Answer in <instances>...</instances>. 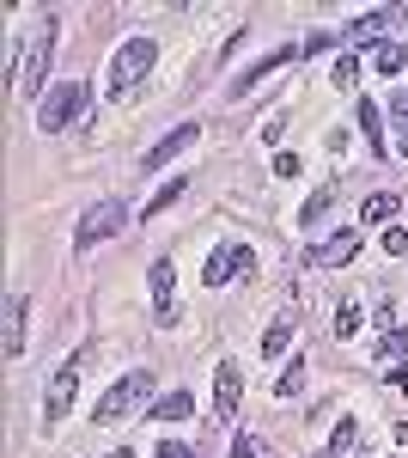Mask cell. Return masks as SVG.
Masks as SVG:
<instances>
[{"mask_svg":"<svg viewBox=\"0 0 408 458\" xmlns=\"http://www.w3.org/2000/svg\"><path fill=\"white\" fill-rule=\"evenodd\" d=\"M49 49H55V19H37V31L25 37V55L12 68V92L19 98H43L49 92Z\"/></svg>","mask_w":408,"mask_h":458,"instance_id":"cell-1","label":"cell"},{"mask_svg":"<svg viewBox=\"0 0 408 458\" xmlns=\"http://www.w3.org/2000/svg\"><path fill=\"white\" fill-rule=\"evenodd\" d=\"M153 62H159V43L153 37H129L110 55V68H104V98H129L140 86V73H153Z\"/></svg>","mask_w":408,"mask_h":458,"instance_id":"cell-2","label":"cell"},{"mask_svg":"<svg viewBox=\"0 0 408 458\" xmlns=\"http://www.w3.org/2000/svg\"><path fill=\"white\" fill-rule=\"evenodd\" d=\"M86 105H92V86H86V80H62V86H49V92L37 98V129H43V135H62L68 123L86 116Z\"/></svg>","mask_w":408,"mask_h":458,"instance_id":"cell-3","label":"cell"},{"mask_svg":"<svg viewBox=\"0 0 408 458\" xmlns=\"http://www.w3.org/2000/svg\"><path fill=\"white\" fill-rule=\"evenodd\" d=\"M146 403H159V397H153V373H129V379H116V386L98 397L92 422H98V428H116V422H129L135 410H146Z\"/></svg>","mask_w":408,"mask_h":458,"instance_id":"cell-4","label":"cell"},{"mask_svg":"<svg viewBox=\"0 0 408 458\" xmlns=\"http://www.w3.org/2000/svg\"><path fill=\"white\" fill-rule=\"evenodd\" d=\"M122 220H129V202H116V196H104L98 208L79 214V226H73V250L86 257V250H98L110 233H122Z\"/></svg>","mask_w":408,"mask_h":458,"instance_id":"cell-5","label":"cell"},{"mask_svg":"<svg viewBox=\"0 0 408 458\" xmlns=\"http://www.w3.org/2000/svg\"><path fill=\"white\" fill-rule=\"evenodd\" d=\"M79 360H86V349H79V354H68V360H62V367L49 373V391H43V422H49V428H55V422H62V416L73 410V386H79Z\"/></svg>","mask_w":408,"mask_h":458,"instance_id":"cell-6","label":"cell"},{"mask_svg":"<svg viewBox=\"0 0 408 458\" xmlns=\"http://www.w3.org/2000/svg\"><path fill=\"white\" fill-rule=\"evenodd\" d=\"M232 276H256V250L238 245V239L213 245V257H207V269H202V282H207V287H226Z\"/></svg>","mask_w":408,"mask_h":458,"instance_id":"cell-7","label":"cell"},{"mask_svg":"<svg viewBox=\"0 0 408 458\" xmlns=\"http://www.w3.org/2000/svg\"><path fill=\"white\" fill-rule=\"evenodd\" d=\"M299 55H311L305 43H280L274 55H262V62H250V68L238 73V86H232V98H244V92H256V86H262L269 73H280V68H287V62H299Z\"/></svg>","mask_w":408,"mask_h":458,"instance_id":"cell-8","label":"cell"},{"mask_svg":"<svg viewBox=\"0 0 408 458\" xmlns=\"http://www.w3.org/2000/svg\"><path fill=\"white\" fill-rule=\"evenodd\" d=\"M196 141H202V129H196V123H177L165 141H153L146 153H140V172H159V165H171L183 147H196Z\"/></svg>","mask_w":408,"mask_h":458,"instance_id":"cell-9","label":"cell"},{"mask_svg":"<svg viewBox=\"0 0 408 458\" xmlns=\"http://www.w3.org/2000/svg\"><path fill=\"white\" fill-rule=\"evenodd\" d=\"M360 257V233H336V239H323V245L305 250L311 269H341V263H354Z\"/></svg>","mask_w":408,"mask_h":458,"instance_id":"cell-10","label":"cell"},{"mask_svg":"<svg viewBox=\"0 0 408 458\" xmlns=\"http://www.w3.org/2000/svg\"><path fill=\"white\" fill-rule=\"evenodd\" d=\"M153 312H159V324H177V269H171V257H159L153 263Z\"/></svg>","mask_w":408,"mask_h":458,"instance_id":"cell-11","label":"cell"},{"mask_svg":"<svg viewBox=\"0 0 408 458\" xmlns=\"http://www.w3.org/2000/svg\"><path fill=\"white\" fill-rule=\"evenodd\" d=\"M238 397H244L238 360H220V367H213V410H220V416H238Z\"/></svg>","mask_w":408,"mask_h":458,"instance_id":"cell-12","label":"cell"},{"mask_svg":"<svg viewBox=\"0 0 408 458\" xmlns=\"http://www.w3.org/2000/svg\"><path fill=\"white\" fill-rule=\"evenodd\" d=\"M25 318H31V300H25V293H12V300H6V330H0L6 360H12V354H25Z\"/></svg>","mask_w":408,"mask_h":458,"instance_id":"cell-13","label":"cell"},{"mask_svg":"<svg viewBox=\"0 0 408 458\" xmlns=\"http://www.w3.org/2000/svg\"><path fill=\"white\" fill-rule=\"evenodd\" d=\"M390 25H396V6H372L347 25V43H378V31H390Z\"/></svg>","mask_w":408,"mask_h":458,"instance_id":"cell-14","label":"cell"},{"mask_svg":"<svg viewBox=\"0 0 408 458\" xmlns=\"http://www.w3.org/2000/svg\"><path fill=\"white\" fill-rule=\"evenodd\" d=\"M354 116H360V135H366V147L384 159V153H390V141H384V116H378V105H372V98H360V105H354Z\"/></svg>","mask_w":408,"mask_h":458,"instance_id":"cell-15","label":"cell"},{"mask_svg":"<svg viewBox=\"0 0 408 458\" xmlns=\"http://www.w3.org/2000/svg\"><path fill=\"white\" fill-rule=\"evenodd\" d=\"M153 416H159V422H189V416H196V397H189V391H165V397L153 403Z\"/></svg>","mask_w":408,"mask_h":458,"instance_id":"cell-16","label":"cell"},{"mask_svg":"<svg viewBox=\"0 0 408 458\" xmlns=\"http://www.w3.org/2000/svg\"><path fill=\"white\" fill-rule=\"evenodd\" d=\"M372 62H378V73H390V80H396V73L408 68V43H403V37H390V43H378V55H372Z\"/></svg>","mask_w":408,"mask_h":458,"instance_id":"cell-17","label":"cell"},{"mask_svg":"<svg viewBox=\"0 0 408 458\" xmlns=\"http://www.w3.org/2000/svg\"><path fill=\"white\" fill-rule=\"evenodd\" d=\"M189 183H196V177H171L165 190H153V202H146V208H140V214H146V220H153V214H165L171 202H177V196H183V190H189Z\"/></svg>","mask_w":408,"mask_h":458,"instance_id":"cell-18","label":"cell"},{"mask_svg":"<svg viewBox=\"0 0 408 458\" xmlns=\"http://www.w3.org/2000/svg\"><path fill=\"white\" fill-rule=\"evenodd\" d=\"M287 349H293V318H274L262 330V354H287Z\"/></svg>","mask_w":408,"mask_h":458,"instance_id":"cell-19","label":"cell"},{"mask_svg":"<svg viewBox=\"0 0 408 458\" xmlns=\"http://www.w3.org/2000/svg\"><path fill=\"white\" fill-rule=\"evenodd\" d=\"M329 202H336V190H329V183H323V190H317V196H311L305 208H299V233H311V226H317V220H323V214H329Z\"/></svg>","mask_w":408,"mask_h":458,"instance_id":"cell-20","label":"cell"},{"mask_svg":"<svg viewBox=\"0 0 408 458\" xmlns=\"http://www.w3.org/2000/svg\"><path fill=\"white\" fill-rule=\"evenodd\" d=\"M299 379H305V349L293 354V360H287V373L274 379V397H299Z\"/></svg>","mask_w":408,"mask_h":458,"instance_id":"cell-21","label":"cell"},{"mask_svg":"<svg viewBox=\"0 0 408 458\" xmlns=\"http://www.w3.org/2000/svg\"><path fill=\"white\" fill-rule=\"evenodd\" d=\"M390 214H396V196H384V190H378V196H366L360 220H366V226H378V220H390Z\"/></svg>","mask_w":408,"mask_h":458,"instance_id":"cell-22","label":"cell"},{"mask_svg":"<svg viewBox=\"0 0 408 458\" xmlns=\"http://www.w3.org/2000/svg\"><path fill=\"white\" fill-rule=\"evenodd\" d=\"M354 440H360V428H354V416H347V422H336V440H329V453H323V458L354 453Z\"/></svg>","mask_w":408,"mask_h":458,"instance_id":"cell-23","label":"cell"},{"mask_svg":"<svg viewBox=\"0 0 408 458\" xmlns=\"http://www.w3.org/2000/svg\"><path fill=\"white\" fill-rule=\"evenodd\" d=\"M336 86L347 92V86H360V55L347 49V55H336Z\"/></svg>","mask_w":408,"mask_h":458,"instance_id":"cell-24","label":"cell"},{"mask_svg":"<svg viewBox=\"0 0 408 458\" xmlns=\"http://www.w3.org/2000/svg\"><path fill=\"white\" fill-rule=\"evenodd\" d=\"M378 245L390 250V257H408V233H403V226H396V220H390V226L378 233Z\"/></svg>","mask_w":408,"mask_h":458,"instance_id":"cell-25","label":"cell"},{"mask_svg":"<svg viewBox=\"0 0 408 458\" xmlns=\"http://www.w3.org/2000/svg\"><path fill=\"white\" fill-rule=\"evenodd\" d=\"M378 354H384V360H408V330H390V336L378 343Z\"/></svg>","mask_w":408,"mask_h":458,"instance_id":"cell-26","label":"cell"},{"mask_svg":"<svg viewBox=\"0 0 408 458\" xmlns=\"http://www.w3.org/2000/svg\"><path fill=\"white\" fill-rule=\"evenodd\" d=\"M354 330H360V306L347 300V306H341V312H336V336H354Z\"/></svg>","mask_w":408,"mask_h":458,"instance_id":"cell-27","label":"cell"},{"mask_svg":"<svg viewBox=\"0 0 408 458\" xmlns=\"http://www.w3.org/2000/svg\"><path fill=\"white\" fill-rule=\"evenodd\" d=\"M274 177H299V153H274Z\"/></svg>","mask_w":408,"mask_h":458,"instance_id":"cell-28","label":"cell"},{"mask_svg":"<svg viewBox=\"0 0 408 458\" xmlns=\"http://www.w3.org/2000/svg\"><path fill=\"white\" fill-rule=\"evenodd\" d=\"M280 135H287V116H269V123H262V141L274 147V141H280Z\"/></svg>","mask_w":408,"mask_h":458,"instance_id":"cell-29","label":"cell"},{"mask_svg":"<svg viewBox=\"0 0 408 458\" xmlns=\"http://www.w3.org/2000/svg\"><path fill=\"white\" fill-rule=\"evenodd\" d=\"M153 458H196V453H189L183 440H165V446H159V453H153Z\"/></svg>","mask_w":408,"mask_h":458,"instance_id":"cell-30","label":"cell"},{"mask_svg":"<svg viewBox=\"0 0 408 458\" xmlns=\"http://www.w3.org/2000/svg\"><path fill=\"white\" fill-rule=\"evenodd\" d=\"M226 458H256V446H250V440L238 434V440H232V453H226Z\"/></svg>","mask_w":408,"mask_h":458,"instance_id":"cell-31","label":"cell"},{"mask_svg":"<svg viewBox=\"0 0 408 458\" xmlns=\"http://www.w3.org/2000/svg\"><path fill=\"white\" fill-rule=\"evenodd\" d=\"M396 147H403V159H408V123H403V141H396Z\"/></svg>","mask_w":408,"mask_h":458,"instance_id":"cell-32","label":"cell"},{"mask_svg":"<svg viewBox=\"0 0 408 458\" xmlns=\"http://www.w3.org/2000/svg\"><path fill=\"white\" fill-rule=\"evenodd\" d=\"M116 458H135V453H116Z\"/></svg>","mask_w":408,"mask_h":458,"instance_id":"cell-33","label":"cell"}]
</instances>
